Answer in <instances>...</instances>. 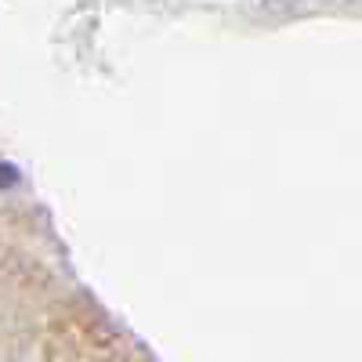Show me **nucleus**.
Instances as JSON below:
<instances>
[{
  "label": "nucleus",
  "mask_w": 362,
  "mask_h": 362,
  "mask_svg": "<svg viewBox=\"0 0 362 362\" xmlns=\"http://www.w3.org/2000/svg\"><path fill=\"white\" fill-rule=\"evenodd\" d=\"M18 185V170L11 163H0V189H15Z\"/></svg>",
  "instance_id": "f257e3e1"
}]
</instances>
